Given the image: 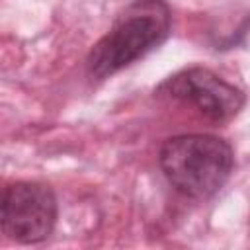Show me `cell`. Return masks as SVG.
<instances>
[{
	"label": "cell",
	"mask_w": 250,
	"mask_h": 250,
	"mask_svg": "<svg viewBox=\"0 0 250 250\" xmlns=\"http://www.w3.org/2000/svg\"><path fill=\"white\" fill-rule=\"evenodd\" d=\"M59 223V197L39 180H18L0 188V232L18 244L49 240Z\"/></svg>",
	"instance_id": "cell-4"
},
{
	"label": "cell",
	"mask_w": 250,
	"mask_h": 250,
	"mask_svg": "<svg viewBox=\"0 0 250 250\" xmlns=\"http://www.w3.org/2000/svg\"><path fill=\"white\" fill-rule=\"evenodd\" d=\"M156 160L166 184L178 195L193 201H207L221 193L236 168L232 145L213 133L166 137Z\"/></svg>",
	"instance_id": "cell-2"
},
{
	"label": "cell",
	"mask_w": 250,
	"mask_h": 250,
	"mask_svg": "<svg viewBox=\"0 0 250 250\" xmlns=\"http://www.w3.org/2000/svg\"><path fill=\"white\" fill-rule=\"evenodd\" d=\"M152 94L154 98L191 105L217 125L232 121L246 107V92L203 64H191L172 72L156 84Z\"/></svg>",
	"instance_id": "cell-3"
},
{
	"label": "cell",
	"mask_w": 250,
	"mask_h": 250,
	"mask_svg": "<svg viewBox=\"0 0 250 250\" xmlns=\"http://www.w3.org/2000/svg\"><path fill=\"white\" fill-rule=\"evenodd\" d=\"M172 27L174 14L168 0H131L86 53L88 82L102 84L141 62L170 39Z\"/></svg>",
	"instance_id": "cell-1"
}]
</instances>
